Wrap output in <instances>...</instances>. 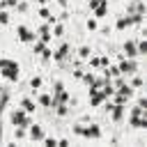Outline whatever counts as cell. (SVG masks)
I'll return each mask as SVG.
<instances>
[{
	"instance_id": "obj_1",
	"label": "cell",
	"mask_w": 147,
	"mask_h": 147,
	"mask_svg": "<svg viewBox=\"0 0 147 147\" xmlns=\"http://www.w3.org/2000/svg\"><path fill=\"white\" fill-rule=\"evenodd\" d=\"M0 71L7 80H18V64L14 60H7V57H0Z\"/></svg>"
},
{
	"instance_id": "obj_2",
	"label": "cell",
	"mask_w": 147,
	"mask_h": 147,
	"mask_svg": "<svg viewBox=\"0 0 147 147\" xmlns=\"http://www.w3.org/2000/svg\"><path fill=\"white\" fill-rule=\"evenodd\" d=\"M11 124L14 126H23V129H28L32 122H30V113H25V110H11Z\"/></svg>"
},
{
	"instance_id": "obj_3",
	"label": "cell",
	"mask_w": 147,
	"mask_h": 147,
	"mask_svg": "<svg viewBox=\"0 0 147 147\" xmlns=\"http://www.w3.org/2000/svg\"><path fill=\"white\" fill-rule=\"evenodd\" d=\"M74 133H78V136H85V138H92V140H96V138H101V129L96 126V124H92V126H80V124H76L74 126Z\"/></svg>"
},
{
	"instance_id": "obj_4",
	"label": "cell",
	"mask_w": 147,
	"mask_h": 147,
	"mask_svg": "<svg viewBox=\"0 0 147 147\" xmlns=\"http://www.w3.org/2000/svg\"><path fill=\"white\" fill-rule=\"evenodd\" d=\"M131 126H136V129H145V126H147L145 108H142V106H136V108H133V113H131Z\"/></svg>"
},
{
	"instance_id": "obj_5",
	"label": "cell",
	"mask_w": 147,
	"mask_h": 147,
	"mask_svg": "<svg viewBox=\"0 0 147 147\" xmlns=\"http://www.w3.org/2000/svg\"><path fill=\"white\" fill-rule=\"evenodd\" d=\"M90 2V9L94 11L96 18H103L106 11H108V0H87Z\"/></svg>"
},
{
	"instance_id": "obj_6",
	"label": "cell",
	"mask_w": 147,
	"mask_h": 147,
	"mask_svg": "<svg viewBox=\"0 0 147 147\" xmlns=\"http://www.w3.org/2000/svg\"><path fill=\"white\" fill-rule=\"evenodd\" d=\"M106 99H108V96L103 94L101 87H99V90H90V103H92V106H101Z\"/></svg>"
},
{
	"instance_id": "obj_7",
	"label": "cell",
	"mask_w": 147,
	"mask_h": 147,
	"mask_svg": "<svg viewBox=\"0 0 147 147\" xmlns=\"http://www.w3.org/2000/svg\"><path fill=\"white\" fill-rule=\"evenodd\" d=\"M16 34H18V39H21V41H28V44H30V41H34V37H37V34H34V32H30L25 25H18V28H16Z\"/></svg>"
},
{
	"instance_id": "obj_8",
	"label": "cell",
	"mask_w": 147,
	"mask_h": 147,
	"mask_svg": "<svg viewBox=\"0 0 147 147\" xmlns=\"http://www.w3.org/2000/svg\"><path fill=\"white\" fill-rule=\"evenodd\" d=\"M117 69H119V74H126V76H129V74H136V71H138V64H136L133 60H124Z\"/></svg>"
},
{
	"instance_id": "obj_9",
	"label": "cell",
	"mask_w": 147,
	"mask_h": 147,
	"mask_svg": "<svg viewBox=\"0 0 147 147\" xmlns=\"http://www.w3.org/2000/svg\"><path fill=\"white\" fill-rule=\"evenodd\" d=\"M28 129H30V131H28V133H30V140H34V142H41V140H44V131H41V126L30 124Z\"/></svg>"
},
{
	"instance_id": "obj_10",
	"label": "cell",
	"mask_w": 147,
	"mask_h": 147,
	"mask_svg": "<svg viewBox=\"0 0 147 147\" xmlns=\"http://www.w3.org/2000/svg\"><path fill=\"white\" fill-rule=\"evenodd\" d=\"M124 113H126V108H124L122 103H115V106H110V117H113L115 122H119V119L124 117Z\"/></svg>"
},
{
	"instance_id": "obj_11",
	"label": "cell",
	"mask_w": 147,
	"mask_h": 147,
	"mask_svg": "<svg viewBox=\"0 0 147 147\" xmlns=\"http://www.w3.org/2000/svg\"><path fill=\"white\" fill-rule=\"evenodd\" d=\"M69 48H71L69 44H62V46H60V48H57V51L53 53V60H55V62H62V60H64V57L69 55Z\"/></svg>"
},
{
	"instance_id": "obj_12",
	"label": "cell",
	"mask_w": 147,
	"mask_h": 147,
	"mask_svg": "<svg viewBox=\"0 0 147 147\" xmlns=\"http://www.w3.org/2000/svg\"><path fill=\"white\" fill-rule=\"evenodd\" d=\"M129 25H133V16H122V18L117 21V30H124V28H129Z\"/></svg>"
},
{
	"instance_id": "obj_13",
	"label": "cell",
	"mask_w": 147,
	"mask_h": 147,
	"mask_svg": "<svg viewBox=\"0 0 147 147\" xmlns=\"http://www.w3.org/2000/svg\"><path fill=\"white\" fill-rule=\"evenodd\" d=\"M124 53H126V57H133V55H138V48H136V44H133V41H126V44H124Z\"/></svg>"
},
{
	"instance_id": "obj_14",
	"label": "cell",
	"mask_w": 147,
	"mask_h": 147,
	"mask_svg": "<svg viewBox=\"0 0 147 147\" xmlns=\"http://www.w3.org/2000/svg\"><path fill=\"white\" fill-rule=\"evenodd\" d=\"M39 37H41V41H48V39L53 37V34H51V28H48V23L39 28Z\"/></svg>"
},
{
	"instance_id": "obj_15",
	"label": "cell",
	"mask_w": 147,
	"mask_h": 147,
	"mask_svg": "<svg viewBox=\"0 0 147 147\" xmlns=\"http://www.w3.org/2000/svg\"><path fill=\"white\" fill-rule=\"evenodd\" d=\"M21 108H23L25 113H32V110H34V101H32V99H23V101H21Z\"/></svg>"
},
{
	"instance_id": "obj_16",
	"label": "cell",
	"mask_w": 147,
	"mask_h": 147,
	"mask_svg": "<svg viewBox=\"0 0 147 147\" xmlns=\"http://www.w3.org/2000/svg\"><path fill=\"white\" fill-rule=\"evenodd\" d=\"M39 103L46 106V108H51V106H53V96H51V94H41V96H39Z\"/></svg>"
},
{
	"instance_id": "obj_17",
	"label": "cell",
	"mask_w": 147,
	"mask_h": 147,
	"mask_svg": "<svg viewBox=\"0 0 147 147\" xmlns=\"http://www.w3.org/2000/svg\"><path fill=\"white\" fill-rule=\"evenodd\" d=\"M39 16H41V18H46V21H48V23H55V18H53V16H51V11H48V9H46V7H41V9H39Z\"/></svg>"
},
{
	"instance_id": "obj_18",
	"label": "cell",
	"mask_w": 147,
	"mask_h": 147,
	"mask_svg": "<svg viewBox=\"0 0 147 147\" xmlns=\"http://www.w3.org/2000/svg\"><path fill=\"white\" fill-rule=\"evenodd\" d=\"M55 113H57L60 117H64V115L69 113V108H67V103H60V106H55Z\"/></svg>"
},
{
	"instance_id": "obj_19",
	"label": "cell",
	"mask_w": 147,
	"mask_h": 147,
	"mask_svg": "<svg viewBox=\"0 0 147 147\" xmlns=\"http://www.w3.org/2000/svg\"><path fill=\"white\" fill-rule=\"evenodd\" d=\"M32 44H34V41H32ZM44 44H46V41H37V44H34V53H39V55H41V53H44V48H46Z\"/></svg>"
},
{
	"instance_id": "obj_20",
	"label": "cell",
	"mask_w": 147,
	"mask_h": 147,
	"mask_svg": "<svg viewBox=\"0 0 147 147\" xmlns=\"http://www.w3.org/2000/svg\"><path fill=\"white\" fill-rule=\"evenodd\" d=\"M90 53H92V51H90L87 46H80V51H78V55H80L83 60H85V57H90Z\"/></svg>"
},
{
	"instance_id": "obj_21",
	"label": "cell",
	"mask_w": 147,
	"mask_h": 147,
	"mask_svg": "<svg viewBox=\"0 0 147 147\" xmlns=\"http://www.w3.org/2000/svg\"><path fill=\"white\" fill-rule=\"evenodd\" d=\"M30 87H32V90L41 87V78H32V80H30Z\"/></svg>"
},
{
	"instance_id": "obj_22",
	"label": "cell",
	"mask_w": 147,
	"mask_h": 147,
	"mask_svg": "<svg viewBox=\"0 0 147 147\" xmlns=\"http://www.w3.org/2000/svg\"><path fill=\"white\" fill-rule=\"evenodd\" d=\"M41 142H44V145H48V147H55V145H57V140H55V138H44Z\"/></svg>"
},
{
	"instance_id": "obj_23",
	"label": "cell",
	"mask_w": 147,
	"mask_h": 147,
	"mask_svg": "<svg viewBox=\"0 0 147 147\" xmlns=\"http://www.w3.org/2000/svg\"><path fill=\"white\" fill-rule=\"evenodd\" d=\"M0 23H9V14L7 11H0Z\"/></svg>"
},
{
	"instance_id": "obj_24",
	"label": "cell",
	"mask_w": 147,
	"mask_h": 147,
	"mask_svg": "<svg viewBox=\"0 0 147 147\" xmlns=\"http://www.w3.org/2000/svg\"><path fill=\"white\" fill-rule=\"evenodd\" d=\"M53 32H55V34H53V37H60V34H62V25H60V23H57V25H55V28H53Z\"/></svg>"
},
{
	"instance_id": "obj_25",
	"label": "cell",
	"mask_w": 147,
	"mask_h": 147,
	"mask_svg": "<svg viewBox=\"0 0 147 147\" xmlns=\"http://www.w3.org/2000/svg\"><path fill=\"white\" fill-rule=\"evenodd\" d=\"M87 30H96V21L90 18V21H87Z\"/></svg>"
},
{
	"instance_id": "obj_26",
	"label": "cell",
	"mask_w": 147,
	"mask_h": 147,
	"mask_svg": "<svg viewBox=\"0 0 147 147\" xmlns=\"http://www.w3.org/2000/svg\"><path fill=\"white\" fill-rule=\"evenodd\" d=\"M133 87H142V78H136L133 80Z\"/></svg>"
},
{
	"instance_id": "obj_27",
	"label": "cell",
	"mask_w": 147,
	"mask_h": 147,
	"mask_svg": "<svg viewBox=\"0 0 147 147\" xmlns=\"http://www.w3.org/2000/svg\"><path fill=\"white\" fill-rule=\"evenodd\" d=\"M57 145H60V147H67V145H69V140H67V138H62V140H57Z\"/></svg>"
},
{
	"instance_id": "obj_28",
	"label": "cell",
	"mask_w": 147,
	"mask_h": 147,
	"mask_svg": "<svg viewBox=\"0 0 147 147\" xmlns=\"http://www.w3.org/2000/svg\"><path fill=\"white\" fill-rule=\"evenodd\" d=\"M5 5H7V2H5V0H0V11L5 9Z\"/></svg>"
},
{
	"instance_id": "obj_29",
	"label": "cell",
	"mask_w": 147,
	"mask_h": 147,
	"mask_svg": "<svg viewBox=\"0 0 147 147\" xmlns=\"http://www.w3.org/2000/svg\"><path fill=\"white\" fill-rule=\"evenodd\" d=\"M5 2H7V5H16L18 0H5Z\"/></svg>"
},
{
	"instance_id": "obj_30",
	"label": "cell",
	"mask_w": 147,
	"mask_h": 147,
	"mask_svg": "<svg viewBox=\"0 0 147 147\" xmlns=\"http://www.w3.org/2000/svg\"><path fill=\"white\" fill-rule=\"evenodd\" d=\"M37 2H39V5H46V2H48V0H37Z\"/></svg>"
}]
</instances>
